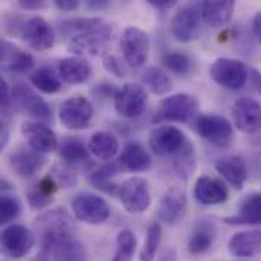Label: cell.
Returning a JSON list of instances; mask_svg holds the SVG:
<instances>
[{
	"label": "cell",
	"instance_id": "6da1fadb",
	"mask_svg": "<svg viewBox=\"0 0 261 261\" xmlns=\"http://www.w3.org/2000/svg\"><path fill=\"white\" fill-rule=\"evenodd\" d=\"M32 232L40 246L46 242L75 236V222L66 210L54 208L40 214L34 220Z\"/></svg>",
	"mask_w": 261,
	"mask_h": 261
},
{
	"label": "cell",
	"instance_id": "7a4b0ae2",
	"mask_svg": "<svg viewBox=\"0 0 261 261\" xmlns=\"http://www.w3.org/2000/svg\"><path fill=\"white\" fill-rule=\"evenodd\" d=\"M199 112V101L190 93H174L167 96L153 118L156 124L164 122H188L196 118Z\"/></svg>",
	"mask_w": 261,
	"mask_h": 261
},
{
	"label": "cell",
	"instance_id": "3957f363",
	"mask_svg": "<svg viewBox=\"0 0 261 261\" xmlns=\"http://www.w3.org/2000/svg\"><path fill=\"white\" fill-rule=\"evenodd\" d=\"M112 34H113L112 26L104 23L95 29H90L87 32L69 38L67 49L72 54H75V57H81V58L102 55L110 44Z\"/></svg>",
	"mask_w": 261,
	"mask_h": 261
},
{
	"label": "cell",
	"instance_id": "277c9868",
	"mask_svg": "<svg viewBox=\"0 0 261 261\" xmlns=\"http://www.w3.org/2000/svg\"><path fill=\"white\" fill-rule=\"evenodd\" d=\"M70 210L78 222L93 226L106 223L112 216L109 203L102 197L92 193L76 194L70 200Z\"/></svg>",
	"mask_w": 261,
	"mask_h": 261
},
{
	"label": "cell",
	"instance_id": "5b68a950",
	"mask_svg": "<svg viewBox=\"0 0 261 261\" xmlns=\"http://www.w3.org/2000/svg\"><path fill=\"white\" fill-rule=\"evenodd\" d=\"M93 118V104L83 95H75L64 99L58 109V119L61 125L70 132L86 130Z\"/></svg>",
	"mask_w": 261,
	"mask_h": 261
},
{
	"label": "cell",
	"instance_id": "8992f818",
	"mask_svg": "<svg viewBox=\"0 0 261 261\" xmlns=\"http://www.w3.org/2000/svg\"><path fill=\"white\" fill-rule=\"evenodd\" d=\"M210 75L213 81L220 87L226 90H240L245 87L249 72L243 61L229 57H222L213 63Z\"/></svg>",
	"mask_w": 261,
	"mask_h": 261
},
{
	"label": "cell",
	"instance_id": "52a82bcc",
	"mask_svg": "<svg viewBox=\"0 0 261 261\" xmlns=\"http://www.w3.org/2000/svg\"><path fill=\"white\" fill-rule=\"evenodd\" d=\"M147 99L148 95L144 86L136 83H125L118 87L113 96V107L119 116L133 119L144 113Z\"/></svg>",
	"mask_w": 261,
	"mask_h": 261
},
{
	"label": "cell",
	"instance_id": "ba28073f",
	"mask_svg": "<svg viewBox=\"0 0 261 261\" xmlns=\"http://www.w3.org/2000/svg\"><path fill=\"white\" fill-rule=\"evenodd\" d=\"M37 261H89V257L84 245L72 236L40 245Z\"/></svg>",
	"mask_w": 261,
	"mask_h": 261
},
{
	"label": "cell",
	"instance_id": "9c48e42d",
	"mask_svg": "<svg viewBox=\"0 0 261 261\" xmlns=\"http://www.w3.org/2000/svg\"><path fill=\"white\" fill-rule=\"evenodd\" d=\"M118 197L130 214H141L151 205L150 184L145 177L133 176L119 185Z\"/></svg>",
	"mask_w": 261,
	"mask_h": 261
},
{
	"label": "cell",
	"instance_id": "30bf717a",
	"mask_svg": "<svg viewBox=\"0 0 261 261\" xmlns=\"http://www.w3.org/2000/svg\"><path fill=\"white\" fill-rule=\"evenodd\" d=\"M12 102H15L17 109L21 110L26 116H29L31 121L44 124H49L52 121L50 107L28 84L18 83L12 87Z\"/></svg>",
	"mask_w": 261,
	"mask_h": 261
},
{
	"label": "cell",
	"instance_id": "8fae6325",
	"mask_svg": "<svg viewBox=\"0 0 261 261\" xmlns=\"http://www.w3.org/2000/svg\"><path fill=\"white\" fill-rule=\"evenodd\" d=\"M196 132L200 138L217 145L220 148H226L234 141V127L232 124L219 115H200L196 118Z\"/></svg>",
	"mask_w": 261,
	"mask_h": 261
},
{
	"label": "cell",
	"instance_id": "7c38bea8",
	"mask_svg": "<svg viewBox=\"0 0 261 261\" xmlns=\"http://www.w3.org/2000/svg\"><path fill=\"white\" fill-rule=\"evenodd\" d=\"M119 47L130 67H141L148 58L150 37L145 31L136 26H128L119 38Z\"/></svg>",
	"mask_w": 261,
	"mask_h": 261
},
{
	"label": "cell",
	"instance_id": "4fadbf2b",
	"mask_svg": "<svg viewBox=\"0 0 261 261\" xmlns=\"http://www.w3.org/2000/svg\"><path fill=\"white\" fill-rule=\"evenodd\" d=\"M35 242L37 240L34 232L24 225H18V223L8 225L2 231V237H0L2 254L14 260L23 258L31 252Z\"/></svg>",
	"mask_w": 261,
	"mask_h": 261
},
{
	"label": "cell",
	"instance_id": "5bb4252c",
	"mask_svg": "<svg viewBox=\"0 0 261 261\" xmlns=\"http://www.w3.org/2000/svg\"><path fill=\"white\" fill-rule=\"evenodd\" d=\"M188 141L185 133L170 124L156 127L148 138L150 150L161 158H171L176 151H179L184 144Z\"/></svg>",
	"mask_w": 261,
	"mask_h": 261
},
{
	"label": "cell",
	"instance_id": "9a60e30c",
	"mask_svg": "<svg viewBox=\"0 0 261 261\" xmlns=\"http://www.w3.org/2000/svg\"><path fill=\"white\" fill-rule=\"evenodd\" d=\"M20 38L31 49L37 52H44L54 46L55 31L41 15H32L24 20Z\"/></svg>",
	"mask_w": 261,
	"mask_h": 261
},
{
	"label": "cell",
	"instance_id": "2e32d148",
	"mask_svg": "<svg viewBox=\"0 0 261 261\" xmlns=\"http://www.w3.org/2000/svg\"><path fill=\"white\" fill-rule=\"evenodd\" d=\"M200 8L185 5L176 11L171 18V34L180 43H190L197 38L200 31Z\"/></svg>",
	"mask_w": 261,
	"mask_h": 261
},
{
	"label": "cell",
	"instance_id": "e0dca14e",
	"mask_svg": "<svg viewBox=\"0 0 261 261\" xmlns=\"http://www.w3.org/2000/svg\"><path fill=\"white\" fill-rule=\"evenodd\" d=\"M21 135L26 138L28 145L40 154H49L60 148L55 132L44 122L24 121L20 127Z\"/></svg>",
	"mask_w": 261,
	"mask_h": 261
},
{
	"label": "cell",
	"instance_id": "ac0fdd59",
	"mask_svg": "<svg viewBox=\"0 0 261 261\" xmlns=\"http://www.w3.org/2000/svg\"><path fill=\"white\" fill-rule=\"evenodd\" d=\"M234 125L248 135L261 130V104L254 98H240L232 106Z\"/></svg>",
	"mask_w": 261,
	"mask_h": 261
},
{
	"label": "cell",
	"instance_id": "d6986e66",
	"mask_svg": "<svg viewBox=\"0 0 261 261\" xmlns=\"http://www.w3.org/2000/svg\"><path fill=\"white\" fill-rule=\"evenodd\" d=\"M188 199L182 187H171L159 202L158 219L167 225H176L187 213Z\"/></svg>",
	"mask_w": 261,
	"mask_h": 261
},
{
	"label": "cell",
	"instance_id": "ffe728a7",
	"mask_svg": "<svg viewBox=\"0 0 261 261\" xmlns=\"http://www.w3.org/2000/svg\"><path fill=\"white\" fill-rule=\"evenodd\" d=\"M8 161H9V167L12 168V171L20 177H32L46 164L44 154L37 153L31 147L15 148L14 151H11Z\"/></svg>",
	"mask_w": 261,
	"mask_h": 261
},
{
	"label": "cell",
	"instance_id": "44dd1931",
	"mask_svg": "<svg viewBox=\"0 0 261 261\" xmlns=\"http://www.w3.org/2000/svg\"><path fill=\"white\" fill-rule=\"evenodd\" d=\"M193 194H194L196 200L205 206L222 205L229 197V191H228L226 185L222 180L214 179L211 176L197 177L194 188H193Z\"/></svg>",
	"mask_w": 261,
	"mask_h": 261
},
{
	"label": "cell",
	"instance_id": "7402d4cb",
	"mask_svg": "<svg viewBox=\"0 0 261 261\" xmlns=\"http://www.w3.org/2000/svg\"><path fill=\"white\" fill-rule=\"evenodd\" d=\"M0 61L2 69L9 73H26L34 67L32 55L6 40L0 44Z\"/></svg>",
	"mask_w": 261,
	"mask_h": 261
},
{
	"label": "cell",
	"instance_id": "603a6c76",
	"mask_svg": "<svg viewBox=\"0 0 261 261\" xmlns=\"http://www.w3.org/2000/svg\"><path fill=\"white\" fill-rule=\"evenodd\" d=\"M202 20L211 28L226 26L236 11V2L232 0H206L200 3Z\"/></svg>",
	"mask_w": 261,
	"mask_h": 261
},
{
	"label": "cell",
	"instance_id": "cb8c5ba5",
	"mask_svg": "<svg viewBox=\"0 0 261 261\" xmlns=\"http://www.w3.org/2000/svg\"><path fill=\"white\" fill-rule=\"evenodd\" d=\"M228 251L236 258H252L261 254V231H240L228 242Z\"/></svg>",
	"mask_w": 261,
	"mask_h": 261
},
{
	"label": "cell",
	"instance_id": "d4e9b609",
	"mask_svg": "<svg viewBox=\"0 0 261 261\" xmlns=\"http://www.w3.org/2000/svg\"><path fill=\"white\" fill-rule=\"evenodd\" d=\"M93 73L90 63L81 57L63 58L58 63V75L63 83L67 84H81L86 83Z\"/></svg>",
	"mask_w": 261,
	"mask_h": 261
},
{
	"label": "cell",
	"instance_id": "484cf974",
	"mask_svg": "<svg viewBox=\"0 0 261 261\" xmlns=\"http://www.w3.org/2000/svg\"><path fill=\"white\" fill-rule=\"evenodd\" d=\"M217 173L237 191L243 190V185L248 179V168L242 158L229 156L222 158L216 162Z\"/></svg>",
	"mask_w": 261,
	"mask_h": 261
},
{
	"label": "cell",
	"instance_id": "4316f807",
	"mask_svg": "<svg viewBox=\"0 0 261 261\" xmlns=\"http://www.w3.org/2000/svg\"><path fill=\"white\" fill-rule=\"evenodd\" d=\"M119 164L124 167V170H128L133 173H142L151 167V158L148 151L139 142L133 141L124 145L119 154Z\"/></svg>",
	"mask_w": 261,
	"mask_h": 261
},
{
	"label": "cell",
	"instance_id": "83f0119b",
	"mask_svg": "<svg viewBox=\"0 0 261 261\" xmlns=\"http://www.w3.org/2000/svg\"><path fill=\"white\" fill-rule=\"evenodd\" d=\"M87 148L92 156H95L99 161L110 162L115 159V156L119 151V142L118 138L110 132H96L89 139Z\"/></svg>",
	"mask_w": 261,
	"mask_h": 261
},
{
	"label": "cell",
	"instance_id": "f1b7e54d",
	"mask_svg": "<svg viewBox=\"0 0 261 261\" xmlns=\"http://www.w3.org/2000/svg\"><path fill=\"white\" fill-rule=\"evenodd\" d=\"M226 223L229 225H261V194L255 193L248 196L240 208L239 214L234 217H226Z\"/></svg>",
	"mask_w": 261,
	"mask_h": 261
},
{
	"label": "cell",
	"instance_id": "f546056e",
	"mask_svg": "<svg viewBox=\"0 0 261 261\" xmlns=\"http://www.w3.org/2000/svg\"><path fill=\"white\" fill-rule=\"evenodd\" d=\"M122 168L124 167L119 164V161L112 162V164H109V165H106V167H102V168H99L96 171H92L90 176H89V180L96 190H99V191H102V193H106L109 196H118L119 185H116L112 180V177L115 174L121 173Z\"/></svg>",
	"mask_w": 261,
	"mask_h": 261
},
{
	"label": "cell",
	"instance_id": "4dcf8cb0",
	"mask_svg": "<svg viewBox=\"0 0 261 261\" xmlns=\"http://www.w3.org/2000/svg\"><path fill=\"white\" fill-rule=\"evenodd\" d=\"M171 165L176 174L184 180H187L194 173L197 167V156H196L194 145L190 139L184 144V147L179 151H176L171 156Z\"/></svg>",
	"mask_w": 261,
	"mask_h": 261
},
{
	"label": "cell",
	"instance_id": "1f68e13d",
	"mask_svg": "<svg viewBox=\"0 0 261 261\" xmlns=\"http://www.w3.org/2000/svg\"><path fill=\"white\" fill-rule=\"evenodd\" d=\"M216 226L211 222H200L196 225L193 236L188 242V249L193 255L205 254L214 243L216 239Z\"/></svg>",
	"mask_w": 261,
	"mask_h": 261
},
{
	"label": "cell",
	"instance_id": "d6a6232c",
	"mask_svg": "<svg viewBox=\"0 0 261 261\" xmlns=\"http://www.w3.org/2000/svg\"><path fill=\"white\" fill-rule=\"evenodd\" d=\"M142 83L154 95H165L173 89V81L170 75L158 66H150L148 69H145L142 75Z\"/></svg>",
	"mask_w": 261,
	"mask_h": 261
},
{
	"label": "cell",
	"instance_id": "836d02e7",
	"mask_svg": "<svg viewBox=\"0 0 261 261\" xmlns=\"http://www.w3.org/2000/svg\"><path fill=\"white\" fill-rule=\"evenodd\" d=\"M29 81L34 89L41 93L54 95L61 90V78L50 67H40L29 76Z\"/></svg>",
	"mask_w": 261,
	"mask_h": 261
},
{
	"label": "cell",
	"instance_id": "e575fe53",
	"mask_svg": "<svg viewBox=\"0 0 261 261\" xmlns=\"http://www.w3.org/2000/svg\"><path fill=\"white\" fill-rule=\"evenodd\" d=\"M58 153H60V158L67 162V164H76V162H84L89 159V148L87 145H84L81 141L78 139H64L61 144H60V148H58Z\"/></svg>",
	"mask_w": 261,
	"mask_h": 261
},
{
	"label": "cell",
	"instance_id": "d590c367",
	"mask_svg": "<svg viewBox=\"0 0 261 261\" xmlns=\"http://www.w3.org/2000/svg\"><path fill=\"white\" fill-rule=\"evenodd\" d=\"M101 24H104V21L99 17H78V18H69V20L61 21L60 29L63 34H66L72 38V37L87 32L90 29H95Z\"/></svg>",
	"mask_w": 261,
	"mask_h": 261
},
{
	"label": "cell",
	"instance_id": "8d00e7d4",
	"mask_svg": "<svg viewBox=\"0 0 261 261\" xmlns=\"http://www.w3.org/2000/svg\"><path fill=\"white\" fill-rule=\"evenodd\" d=\"M162 64L176 75H190L194 69V61L184 52H167L162 57Z\"/></svg>",
	"mask_w": 261,
	"mask_h": 261
},
{
	"label": "cell",
	"instance_id": "74e56055",
	"mask_svg": "<svg viewBox=\"0 0 261 261\" xmlns=\"http://www.w3.org/2000/svg\"><path fill=\"white\" fill-rule=\"evenodd\" d=\"M116 252L113 255L112 261H132L133 255L136 252V246H138V240L136 236L133 234V231L130 229H122L119 231L118 237H116Z\"/></svg>",
	"mask_w": 261,
	"mask_h": 261
},
{
	"label": "cell",
	"instance_id": "f35d334b",
	"mask_svg": "<svg viewBox=\"0 0 261 261\" xmlns=\"http://www.w3.org/2000/svg\"><path fill=\"white\" fill-rule=\"evenodd\" d=\"M162 240V228L158 222L151 223L148 231H147V237L144 242V246L139 252V260L141 261H153L158 251H159V245Z\"/></svg>",
	"mask_w": 261,
	"mask_h": 261
},
{
	"label": "cell",
	"instance_id": "ab89813d",
	"mask_svg": "<svg viewBox=\"0 0 261 261\" xmlns=\"http://www.w3.org/2000/svg\"><path fill=\"white\" fill-rule=\"evenodd\" d=\"M21 206L14 196L3 194L0 199V223L2 225H12V222L20 216Z\"/></svg>",
	"mask_w": 261,
	"mask_h": 261
},
{
	"label": "cell",
	"instance_id": "60d3db41",
	"mask_svg": "<svg viewBox=\"0 0 261 261\" xmlns=\"http://www.w3.org/2000/svg\"><path fill=\"white\" fill-rule=\"evenodd\" d=\"M26 199H28V203H29L31 208H34V210H43V208H46V206L50 205L54 196H49V194L43 193V191L35 185L32 190L28 191Z\"/></svg>",
	"mask_w": 261,
	"mask_h": 261
},
{
	"label": "cell",
	"instance_id": "b9f144b4",
	"mask_svg": "<svg viewBox=\"0 0 261 261\" xmlns=\"http://www.w3.org/2000/svg\"><path fill=\"white\" fill-rule=\"evenodd\" d=\"M102 66H104V69H106L109 73H112V75H115V76H118V78L125 76V70H124L122 63H121L115 55H112V54H106V55L102 57Z\"/></svg>",
	"mask_w": 261,
	"mask_h": 261
},
{
	"label": "cell",
	"instance_id": "7bdbcfd3",
	"mask_svg": "<svg viewBox=\"0 0 261 261\" xmlns=\"http://www.w3.org/2000/svg\"><path fill=\"white\" fill-rule=\"evenodd\" d=\"M12 102V87H9L8 81L5 78H2L0 81V106H2V112H6L8 107Z\"/></svg>",
	"mask_w": 261,
	"mask_h": 261
},
{
	"label": "cell",
	"instance_id": "ee69618b",
	"mask_svg": "<svg viewBox=\"0 0 261 261\" xmlns=\"http://www.w3.org/2000/svg\"><path fill=\"white\" fill-rule=\"evenodd\" d=\"M18 6L21 9H26V11H38L41 8L46 6L44 2H40V0H20L18 2Z\"/></svg>",
	"mask_w": 261,
	"mask_h": 261
},
{
	"label": "cell",
	"instance_id": "f6af8a7d",
	"mask_svg": "<svg viewBox=\"0 0 261 261\" xmlns=\"http://www.w3.org/2000/svg\"><path fill=\"white\" fill-rule=\"evenodd\" d=\"M55 6L61 11H75L80 6V2L76 0H55Z\"/></svg>",
	"mask_w": 261,
	"mask_h": 261
},
{
	"label": "cell",
	"instance_id": "bcb514c9",
	"mask_svg": "<svg viewBox=\"0 0 261 261\" xmlns=\"http://www.w3.org/2000/svg\"><path fill=\"white\" fill-rule=\"evenodd\" d=\"M109 6H110L109 0H90V2H87V8L90 11H101V9H106Z\"/></svg>",
	"mask_w": 261,
	"mask_h": 261
},
{
	"label": "cell",
	"instance_id": "7dc6e473",
	"mask_svg": "<svg viewBox=\"0 0 261 261\" xmlns=\"http://www.w3.org/2000/svg\"><path fill=\"white\" fill-rule=\"evenodd\" d=\"M252 31H254L255 38L261 43V11H258V12L254 15V20H252Z\"/></svg>",
	"mask_w": 261,
	"mask_h": 261
},
{
	"label": "cell",
	"instance_id": "c3c4849f",
	"mask_svg": "<svg viewBox=\"0 0 261 261\" xmlns=\"http://www.w3.org/2000/svg\"><path fill=\"white\" fill-rule=\"evenodd\" d=\"M251 76H252V83L257 89V92L261 95V72L257 69H252L251 70Z\"/></svg>",
	"mask_w": 261,
	"mask_h": 261
},
{
	"label": "cell",
	"instance_id": "681fc988",
	"mask_svg": "<svg viewBox=\"0 0 261 261\" xmlns=\"http://www.w3.org/2000/svg\"><path fill=\"white\" fill-rule=\"evenodd\" d=\"M150 3H151L153 6L159 8V9H167V8L174 6V2H173V0H151Z\"/></svg>",
	"mask_w": 261,
	"mask_h": 261
},
{
	"label": "cell",
	"instance_id": "f907efd6",
	"mask_svg": "<svg viewBox=\"0 0 261 261\" xmlns=\"http://www.w3.org/2000/svg\"><path fill=\"white\" fill-rule=\"evenodd\" d=\"M8 128H6V124L3 122L2 124V147H5L8 144Z\"/></svg>",
	"mask_w": 261,
	"mask_h": 261
},
{
	"label": "cell",
	"instance_id": "816d5d0a",
	"mask_svg": "<svg viewBox=\"0 0 261 261\" xmlns=\"http://www.w3.org/2000/svg\"><path fill=\"white\" fill-rule=\"evenodd\" d=\"M236 261H242V260H236Z\"/></svg>",
	"mask_w": 261,
	"mask_h": 261
}]
</instances>
